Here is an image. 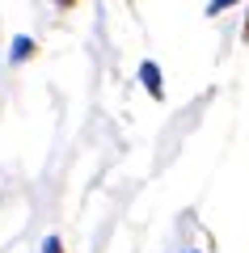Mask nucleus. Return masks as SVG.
Here are the masks:
<instances>
[{
	"mask_svg": "<svg viewBox=\"0 0 249 253\" xmlns=\"http://www.w3.org/2000/svg\"><path fill=\"white\" fill-rule=\"evenodd\" d=\"M140 84L148 89L152 101H165V84H160V63L156 59H144L140 63Z\"/></svg>",
	"mask_w": 249,
	"mask_h": 253,
	"instance_id": "nucleus-1",
	"label": "nucleus"
},
{
	"mask_svg": "<svg viewBox=\"0 0 249 253\" xmlns=\"http://www.w3.org/2000/svg\"><path fill=\"white\" fill-rule=\"evenodd\" d=\"M34 51H38V42L30 34H17L9 42V63H26V59H34Z\"/></svg>",
	"mask_w": 249,
	"mask_h": 253,
	"instance_id": "nucleus-2",
	"label": "nucleus"
},
{
	"mask_svg": "<svg viewBox=\"0 0 249 253\" xmlns=\"http://www.w3.org/2000/svg\"><path fill=\"white\" fill-rule=\"evenodd\" d=\"M232 4H241V0H211V4H207V17H215V13L232 9Z\"/></svg>",
	"mask_w": 249,
	"mask_h": 253,
	"instance_id": "nucleus-3",
	"label": "nucleus"
},
{
	"mask_svg": "<svg viewBox=\"0 0 249 253\" xmlns=\"http://www.w3.org/2000/svg\"><path fill=\"white\" fill-rule=\"evenodd\" d=\"M43 253H63V241H59V236H47V241H43Z\"/></svg>",
	"mask_w": 249,
	"mask_h": 253,
	"instance_id": "nucleus-4",
	"label": "nucleus"
},
{
	"mask_svg": "<svg viewBox=\"0 0 249 253\" xmlns=\"http://www.w3.org/2000/svg\"><path fill=\"white\" fill-rule=\"evenodd\" d=\"M55 9H72V4H76V0H51Z\"/></svg>",
	"mask_w": 249,
	"mask_h": 253,
	"instance_id": "nucleus-5",
	"label": "nucleus"
},
{
	"mask_svg": "<svg viewBox=\"0 0 249 253\" xmlns=\"http://www.w3.org/2000/svg\"><path fill=\"white\" fill-rule=\"evenodd\" d=\"M241 38H245V46H249V17H245V30H241Z\"/></svg>",
	"mask_w": 249,
	"mask_h": 253,
	"instance_id": "nucleus-6",
	"label": "nucleus"
},
{
	"mask_svg": "<svg viewBox=\"0 0 249 253\" xmlns=\"http://www.w3.org/2000/svg\"><path fill=\"white\" fill-rule=\"evenodd\" d=\"M186 253H199V249H186Z\"/></svg>",
	"mask_w": 249,
	"mask_h": 253,
	"instance_id": "nucleus-7",
	"label": "nucleus"
}]
</instances>
